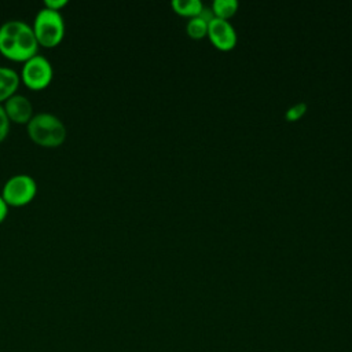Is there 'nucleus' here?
I'll return each mask as SVG.
<instances>
[{"label": "nucleus", "mask_w": 352, "mask_h": 352, "mask_svg": "<svg viewBox=\"0 0 352 352\" xmlns=\"http://www.w3.org/2000/svg\"><path fill=\"white\" fill-rule=\"evenodd\" d=\"M67 4V0H45L44 1V7L50 8V10H55L59 11L60 8H63Z\"/></svg>", "instance_id": "obj_14"}, {"label": "nucleus", "mask_w": 352, "mask_h": 352, "mask_svg": "<svg viewBox=\"0 0 352 352\" xmlns=\"http://www.w3.org/2000/svg\"><path fill=\"white\" fill-rule=\"evenodd\" d=\"M54 76L52 65L43 55H34L33 58L23 62L21 78L26 87L34 91L44 89L48 87Z\"/></svg>", "instance_id": "obj_5"}, {"label": "nucleus", "mask_w": 352, "mask_h": 352, "mask_svg": "<svg viewBox=\"0 0 352 352\" xmlns=\"http://www.w3.org/2000/svg\"><path fill=\"white\" fill-rule=\"evenodd\" d=\"M0 33L10 36L14 41L12 60L25 62L37 55L38 41L29 23L19 19H11L0 26Z\"/></svg>", "instance_id": "obj_2"}, {"label": "nucleus", "mask_w": 352, "mask_h": 352, "mask_svg": "<svg viewBox=\"0 0 352 352\" xmlns=\"http://www.w3.org/2000/svg\"><path fill=\"white\" fill-rule=\"evenodd\" d=\"M10 122L28 124L33 117V106L25 95L14 94L3 104Z\"/></svg>", "instance_id": "obj_7"}, {"label": "nucleus", "mask_w": 352, "mask_h": 352, "mask_svg": "<svg viewBox=\"0 0 352 352\" xmlns=\"http://www.w3.org/2000/svg\"><path fill=\"white\" fill-rule=\"evenodd\" d=\"M26 128L29 138L43 147H58L65 142L67 135L65 124L51 113L33 114Z\"/></svg>", "instance_id": "obj_1"}, {"label": "nucleus", "mask_w": 352, "mask_h": 352, "mask_svg": "<svg viewBox=\"0 0 352 352\" xmlns=\"http://www.w3.org/2000/svg\"><path fill=\"white\" fill-rule=\"evenodd\" d=\"M21 77L10 67L0 66V103L12 96L19 87Z\"/></svg>", "instance_id": "obj_8"}, {"label": "nucleus", "mask_w": 352, "mask_h": 352, "mask_svg": "<svg viewBox=\"0 0 352 352\" xmlns=\"http://www.w3.org/2000/svg\"><path fill=\"white\" fill-rule=\"evenodd\" d=\"M208 34L212 43L220 50H231L236 43V33L232 25L219 16H214L208 23Z\"/></svg>", "instance_id": "obj_6"}, {"label": "nucleus", "mask_w": 352, "mask_h": 352, "mask_svg": "<svg viewBox=\"0 0 352 352\" xmlns=\"http://www.w3.org/2000/svg\"><path fill=\"white\" fill-rule=\"evenodd\" d=\"M186 29L191 37L201 38L204 34L208 33V22L204 18H201L199 15H195L188 19Z\"/></svg>", "instance_id": "obj_11"}, {"label": "nucleus", "mask_w": 352, "mask_h": 352, "mask_svg": "<svg viewBox=\"0 0 352 352\" xmlns=\"http://www.w3.org/2000/svg\"><path fill=\"white\" fill-rule=\"evenodd\" d=\"M10 131V120L6 114V110L3 107V104L0 103V142H3Z\"/></svg>", "instance_id": "obj_13"}, {"label": "nucleus", "mask_w": 352, "mask_h": 352, "mask_svg": "<svg viewBox=\"0 0 352 352\" xmlns=\"http://www.w3.org/2000/svg\"><path fill=\"white\" fill-rule=\"evenodd\" d=\"M7 214H8V205H7V202L4 201V198L0 194V223L4 221Z\"/></svg>", "instance_id": "obj_15"}, {"label": "nucleus", "mask_w": 352, "mask_h": 352, "mask_svg": "<svg viewBox=\"0 0 352 352\" xmlns=\"http://www.w3.org/2000/svg\"><path fill=\"white\" fill-rule=\"evenodd\" d=\"M305 110H307V103H305V102H298V103L290 106V107L286 110L285 116H286L287 120L294 121V120H297L298 117H301V116L305 113Z\"/></svg>", "instance_id": "obj_12"}, {"label": "nucleus", "mask_w": 352, "mask_h": 352, "mask_svg": "<svg viewBox=\"0 0 352 352\" xmlns=\"http://www.w3.org/2000/svg\"><path fill=\"white\" fill-rule=\"evenodd\" d=\"M172 7L179 14L195 16L201 12L204 6L199 0H172Z\"/></svg>", "instance_id": "obj_9"}, {"label": "nucleus", "mask_w": 352, "mask_h": 352, "mask_svg": "<svg viewBox=\"0 0 352 352\" xmlns=\"http://www.w3.org/2000/svg\"><path fill=\"white\" fill-rule=\"evenodd\" d=\"M33 32L38 45L52 48L58 45L65 36V21L59 11L43 7L36 14L33 22Z\"/></svg>", "instance_id": "obj_3"}, {"label": "nucleus", "mask_w": 352, "mask_h": 352, "mask_svg": "<svg viewBox=\"0 0 352 352\" xmlns=\"http://www.w3.org/2000/svg\"><path fill=\"white\" fill-rule=\"evenodd\" d=\"M238 8V1L236 0H214L212 10L216 16L227 19L231 16Z\"/></svg>", "instance_id": "obj_10"}, {"label": "nucleus", "mask_w": 352, "mask_h": 352, "mask_svg": "<svg viewBox=\"0 0 352 352\" xmlns=\"http://www.w3.org/2000/svg\"><path fill=\"white\" fill-rule=\"evenodd\" d=\"M37 194L36 180L26 175L18 173L11 176L3 186L1 197L10 206H22L33 201Z\"/></svg>", "instance_id": "obj_4"}]
</instances>
